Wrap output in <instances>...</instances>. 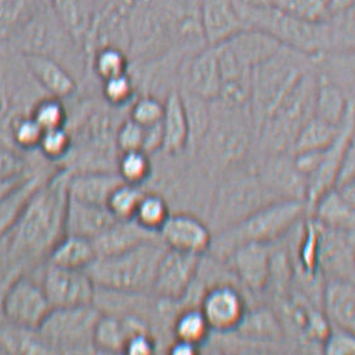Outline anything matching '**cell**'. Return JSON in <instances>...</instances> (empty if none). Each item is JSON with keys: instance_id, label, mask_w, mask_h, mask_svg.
<instances>
[{"instance_id": "cell-5", "label": "cell", "mask_w": 355, "mask_h": 355, "mask_svg": "<svg viewBox=\"0 0 355 355\" xmlns=\"http://www.w3.org/2000/svg\"><path fill=\"white\" fill-rule=\"evenodd\" d=\"M6 43L17 54L46 55L58 60L67 68L80 60L82 54H86L67 33L49 1L15 26Z\"/></svg>"}, {"instance_id": "cell-1", "label": "cell", "mask_w": 355, "mask_h": 355, "mask_svg": "<svg viewBox=\"0 0 355 355\" xmlns=\"http://www.w3.org/2000/svg\"><path fill=\"white\" fill-rule=\"evenodd\" d=\"M68 175L40 184L26 198L13 223L0 235V266L20 268L48 257L66 234Z\"/></svg>"}, {"instance_id": "cell-42", "label": "cell", "mask_w": 355, "mask_h": 355, "mask_svg": "<svg viewBox=\"0 0 355 355\" xmlns=\"http://www.w3.org/2000/svg\"><path fill=\"white\" fill-rule=\"evenodd\" d=\"M136 93V83L130 72L102 82V94L105 102L113 107L130 103Z\"/></svg>"}, {"instance_id": "cell-16", "label": "cell", "mask_w": 355, "mask_h": 355, "mask_svg": "<svg viewBox=\"0 0 355 355\" xmlns=\"http://www.w3.org/2000/svg\"><path fill=\"white\" fill-rule=\"evenodd\" d=\"M200 26L209 46H216L246 29L236 0H201Z\"/></svg>"}, {"instance_id": "cell-34", "label": "cell", "mask_w": 355, "mask_h": 355, "mask_svg": "<svg viewBox=\"0 0 355 355\" xmlns=\"http://www.w3.org/2000/svg\"><path fill=\"white\" fill-rule=\"evenodd\" d=\"M43 130L32 117L31 111L12 114L8 121V136L20 150L32 151L40 145Z\"/></svg>"}, {"instance_id": "cell-45", "label": "cell", "mask_w": 355, "mask_h": 355, "mask_svg": "<svg viewBox=\"0 0 355 355\" xmlns=\"http://www.w3.org/2000/svg\"><path fill=\"white\" fill-rule=\"evenodd\" d=\"M145 127L127 119L119 125L114 135V145L121 152L144 151Z\"/></svg>"}, {"instance_id": "cell-30", "label": "cell", "mask_w": 355, "mask_h": 355, "mask_svg": "<svg viewBox=\"0 0 355 355\" xmlns=\"http://www.w3.org/2000/svg\"><path fill=\"white\" fill-rule=\"evenodd\" d=\"M0 328V347L13 354H51L37 329H28L8 322Z\"/></svg>"}, {"instance_id": "cell-20", "label": "cell", "mask_w": 355, "mask_h": 355, "mask_svg": "<svg viewBox=\"0 0 355 355\" xmlns=\"http://www.w3.org/2000/svg\"><path fill=\"white\" fill-rule=\"evenodd\" d=\"M322 305L324 315L331 327L355 331L354 280L327 279Z\"/></svg>"}, {"instance_id": "cell-36", "label": "cell", "mask_w": 355, "mask_h": 355, "mask_svg": "<svg viewBox=\"0 0 355 355\" xmlns=\"http://www.w3.org/2000/svg\"><path fill=\"white\" fill-rule=\"evenodd\" d=\"M170 215V207L165 198L156 193H145L133 220L145 227L146 230L158 234Z\"/></svg>"}, {"instance_id": "cell-22", "label": "cell", "mask_w": 355, "mask_h": 355, "mask_svg": "<svg viewBox=\"0 0 355 355\" xmlns=\"http://www.w3.org/2000/svg\"><path fill=\"white\" fill-rule=\"evenodd\" d=\"M187 87L190 94L202 101L220 97L221 73L214 46L204 48L193 55L187 69Z\"/></svg>"}, {"instance_id": "cell-49", "label": "cell", "mask_w": 355, "mask_h": 355, "mask_svg": "<svg viewBox=\"0 0 355 355\" xmlns=\"http://www.w3.org/2000/svg\"><path fill=\"white\" fill-rule=\"evenodd\" d=\"M155 349L156 342L152 333H139L127 339L123 353L130 355H148L152 354Z\"/></svg>"}, {"instance_id": "cell-37", "label": "cell", "mask_w": 355, "mask_h": 355, "mask_svg": "<svg viewBox=\"0 0 355 355\" xmlns=\"http://www.w3.org/2000/svg\"><path fill=\"white\" fill-rule=\"evenodd\" d=\"M145 193L139 184L122 182L108 198L107 207L117 220H132Z\"/></svg>"}, {"instance_id": "cell-8", "label": "cell", "mask_w": 355, "mask_h": 355, "mask_svg": "<svg viewBox=\"0 0 355 355\" xmlns=\"http://www.w3.org/2000/svg\"><path fill=\"white\" fill-rule=\"evenodd\" d=\"M52 309L42 284L31 277H17L1 300L7 322L28 329H38Z\"/></svg>"}, {"instance_id": "cell-24", "label": "cell", "mask_w": 355, "mask_h": 355, "mask_svg": "<svg viewBox=\"0 0 355 355\" xmlns=\"http://www.w3.org/2000/svg\"><path fill=\"white\" fill-rule=\"evenodd\" d=\"M164 105L165 112L161 121L164 132L162 151L168 155H178L184 152L191 139L190 121L184 96L178 91H171Z\"/></svg>"}, {"instance_id": "cell-19", "label": "cell", "mask_w": 355, "mask_h": 355, "mask_svg": "<svg viewBox=\"0 0 355 355\" xmlns=\"http://www.w3.org/2000/svg\"><path fill=\"white\" fill-rule=\"evenodd\" d=\"M117 218L103 205L89 204L68 196L64 231L93 240L110 229Z\"/></svg>"}, {"instance_id": "cell-31", "label": "cell", "mask_w": 355, "mask_h": 355, "mask_svg": "<svg viewBox=\"0 0 355 355\" xmlns=\"http://www.w3.org/2000/svg\"><path fill=\"white\" fill-rule=\"evenodd\" d=\"M127 334L122 319L101 313L93 329V348L103 353H123Z\"/></svg>"}, {"instance_id": "cell-32", "label": "cell", "mask_w": 355, "mask_h": 355, "mask_svg": "<svg viewBox=\"0 0 355 355\" xmlns=\"http://www.w3.org/2000/svg\"><path fill=\"white\" fill-rule=\"evenodd\" d=\"M91 55L93 72L102 82L130 71V55L119 46H101Z\"/></svg>"}, {"instance_id": "cell-14", "label": "cell", "mask_w": 355, "mask_h": 355, "mask_svg": "<svg viewBox=\"0 0 355 355\" xmlns=\"http://www.w3.org/2000/svg\"><path fill=\"white\" fill-rule=\"evenodd\" d=\"M211 331L236 330L246 314L243 295L231 285H216L207 290L200 305Z\"/></svg>"}, {"instance_id": "cell-35", "label": "cell", "mask_w": 355, "mask_h": 355, "mask_svg": "<svg viewBox=\"0 0 355 355\" xmlns=\"http://www.w3.org/2000/svg\"><path fill=\"white\" fill-rule=\"evenodd\" d=\"M117 173L125 184H141L152 173L151 157L145 151L121 152L117 159Z\"/></svg>"}, {"instance_id": "cell-51", "label": "cell", "mask_w": 355, "mask_h": 355, "mask_svg": "<svg viewBox=\"0 0 355 355\" xmlns=\"http://www.w3.org/2000/svg\"><path fill=\"white\" fill-rule=\"evenodd\" d=\"M198 345L176 339L168 349V352L175 355H193L198 354Z\"/></svg>"}, {"instance_id": "cell-13", "label": "cell", "mask_w": 355, "mask_h": 355, "mask_svg": "<svg viewBox=\"0 0 355 355\" xmlns=\"http://www.w3.org/2000/svg\"><path fill=\"white\" fill-rule=\"evenodd\" d=\"M271 243L249 241L235 246L226 255L237 277L252 291H261L272 274Z\"/></svg>"}, {"instance_id": "cell-6", "label": "cell", "mask_w": 355, "mask_h": 355, "mask_svg": "<svg viewBox=\"0 0 355 355\" xmlns=\"http://www.w3.org/2000/svg\"><path fill=\"white\" fill-rule=\"evenodd\" d=\"M299 54L294 49L282 46L272 58L252 71L250 98L257 125H263L306 74L297 60Z\"/></svg>"}, {"instance_id": "cell-11", "label": "cell", "mask_w": 355, "mask_h": 355, "mask_svg": "<svg viewBox=\"0 0 355 355\" xmlns=\"http://www.w3.org/2000/svg\"><path fill=\"white\" fill-rule=\"evenodd\" d=\"M263 192L261 184L250 176L232 178L225 184L215 209V221L220 224L221 230L269 204L265 202Z\"/></svg>"}, {"instance_id": "cell-54", "label": "cell", "mask_w": 355, "mask_h": 355, "mask_svg": "<svg viewBox=\"0 0 355 355\" xmlns=\"http://www.w3.org/2000/svg\"><path fill=\"white\" fill-rule=\"evenodd\" d=\"M4 107H6V99H4V97H3V94L0 93V114H1V112H3Z\"/></svg>"}, {"instance_id": "cell-2", "label": "cell", "mask_w": 355, "mask_h": 355, "mask_svg": "<svg viewBox=\"0 0 355 355\" xmlns=\"http://www.w3.org/2000/svg\"><path fill=\"white\" fill-rule=\"evenodd\" d=\"M161 239L150 240L128 250L97 257L86 271L96 286L128 295L152 291L158 263L165 252Z\"/></svg>"}, {"instance_id": "cell-46", "label": "cell", "mask_w": 355, "mask_h": 355, "mask_svg": "<svg viewBox=\"0 0 355 355\" xmlns=\"http://www.w3.org/2000/svg\"><path fill=\"white\" fill-rule=\"evenodd\" d=\"M324 352L329 355H348L355 352L354 331L330 325L329 333L325 336Z\"/></svg>"}, {"instance_id": "cell-44", "label": "cell", "mask_w": 355, "mask_h": 355, "mask_svg": "<svg viewBox=\"0 0 355 355\" xmlns=\"http://www.w3.org/2000/svg\"><path fill=\"white\" fill-rule=\"evenodd\" d=\"M303 241L300 243V263L304 271L308 275H314L318 268V251H319V239H320V224L315 218L310 220L304 230Z\"/></svg>"}, {"instance_id": "cell-25", "label": "cell", "mask_w": 355, "mask_h": 355, "mask_svg": "<svg viewBox=\"0 0 355 355\" xmlns=\"http://www.w3.org/2000/svg\"><path fill=\"white\" fill-rule=\"evenodd\" d=\"M156 239H159L158 234L146 230L132 218L117 220L103 234L93 239L92 243L97 257H102L119 254Z\"/></svg>"}, {"instance_id": "cell-29", "label": "cell", "mask_w": 355, "mask_h": 355, "mask_svg": "<svg viewBox=\"0 0 355 355\" xmlns=\"http://www.w3.org/2000/svg\"><path fill=\"white\" fill-rule=\"evenodd\" d=\"M340 128L342 127H336L315 116H311L296 133L293 150L294 152L325 150L333 145Z\"/></svg>"}, {"instance_id": "cell-41", "label": "cell", "mask_w": 355, "mask_h": 355, "mask_svg": "<svg viewBox=\"0 0 355 355\" xmlns=\"http://www.w3.org/2000/svg\"><path fill=\"white\" fill-rule=\"evenodd\" d=\"M73 139L67 127L43 131L38 148L40 153L48 158L57 161L68 156L72 150Z\"/></svg>"}, {"instance_id": "cell-10", "label": "cell", "mask_w": 355, "mask_h": 355, "mask_svg": "<svg viewBox=\"0 0 355 355\" xmlns=\"http://www.w3.org/2000/svg\"><path fill=\"white\" fill-rule=\"evenodd\" d=\"M200 257L166 249L158 263L152 293L171 302L187 295L200 269Z\"/></svg>"}, {"instance_id": "cell-40", "label": "cell", "mask_w": 355, "mask_h": 355, "mask_svg": "<svg viewBox=\"0 0 355 355\" xmlns=\"http://www.w3.org/2000/svg\"><path fill=\"white\" fill-rule=\"evenodd\" d=\"M246 336L255 338H271L275 339L282 336V327L272 313L266 309H259L248 313L243 316V322L237 327Z\"/></svg>"}, {"instance_id": "cell-48", "label": "cell", "mask_w": 355, "mask_h": 355, "mask_svg": "<svg viewBox=\"0 0 355 355\" xmlns=\"http://www.w3.org/2000/svg\"><path fill=\"white\" fill-rule=\"evenodd\" d=\"M355 184V148L354 141L348 146L347 151L344 152L342 162L336 173L334 189H339L343 186Z\"/></svg>"}, {"instance_id": "cell-53", "label": "cell", "mask_w": 355, "mask_h": 355, "mask_svg": "<svg viewBox=\"0 0 355 355\" xmlns=\"http://www.w3.org/2000/svg\"><path fill=\"white\" fill-rule=\"evenodd\" d=\"M93 1L96 3V6H97L99 9H102V8L105 7V6H107L108 3L113 1V0H93Z\"/></svg>"}, {"instance_id": "cell-18", "label": "cell", "mask_w": 355, "mask_h": 355, "mask_svg": "<svg viewBox=\"0 0 355 355\" xmlns=\"http://www.w3.org/2000/svg\"><path fill=\"white\" fill-rule=\"evenodd\" d=\"M20 57L26 71L48 96L63 99L77 91L72 72L58 60L40 54H23Z\"/></svg>"}, {"instance_id": "cell-50", "label": "cell", "mask_w": 355, "mask_h": 355, "mask_svg": "<svg viewBox=\"0 0 355 355\" xmlns=\"http://www.w3.org/2000/svg\"><path fill=\"white\" fill-rule=\"evenodd\" d=\"M164 145V132L161 122L157 125L145 127V141H144V151L148 155L162 150Z\"/></svg>"}, {"instance_id": "cell-26", "label": "cell", "mask_w": 355, "mask_h": 355, "mask_svg": "<svg viewBox=\"0 0 355 355\" xmlns=\"http://www.w3.org/2000/svg\"><path fill=\"white\" fill-rule=\"evenodd\" d=\"M353 111L342 88L331 79L322 74L315 82L314 93V116L336 127H342Z\"/></svg>"}, {"instance_id": "cell-33", "label": "cell", "mask_w": 355, "mask_h": 355, "mask_svg": "<svg viewBox=\"0 0 355 355\" xmlns=\"http://www.w3.org/2000/svg\"><path fill=\"white\" fill-rule=\"evenodd\" d=\"M210 331V325L200 308L184 310L173 322V334L176 339L198 347L207 340Z\"/></svg>"}, {"instance_id": "cell-43", "label": "cell", "mask_w": 355, "mask_h": 355, "mask_svg": "<svg viewBox=\"0 0 355 355\" xmlns=\"http://www.w3.org/2000/svg\"><path fill=\"white\" fill-rule=\"evenodd\" d=\"M165 105L151 94H145L136 99L131 107L130 119L142 127L157 125L164 117Z\"/></svg>"}, {"instance_id": "cell-39", "label": "cell", "mask_w": 355, "mask_h": 355, "mask_svg": "<svg viewBox=\"0 0 355 355\" xmlns=\"http://www.w3.org/2000/svg\"><path fill=\"white\" fill-rule=\"evenodd\" d=\"M270 3L297 19L322 23L329 18L328 0H270Z\"/></svg>"}, {"instance_id": "cell-3", "label": "cell", "mask_w": 355, "mask_h": 355, "mask_svg": "<svg viewBox=\"0 0 355 355\" xmlns=\"http://www.w3.org/2000/svg\"><path fill=\"white\" fill-rule=\"evenodd\" d=\"M236 3L248 28L263 31L282 46L308 57L330 51L328 20L311 23L297 19L272 6L270 0H236Z\"/></svg>"}, {"instance_id": "cell-9", "label": "cell", "mask_w": 355, "mask_h": 355, "mask_svg": "<svg viewBox=\"0 0 355 355\" xmlns=\"http://www.w3.org/2000/svg\"><path fill=\"white\" fill-rule=\"evenodd\" d=\"M42 286L53 309L88 305L94 302L96 285L86 270L68 269L48 263Z\"/></svg>"}, {"instance_id": "cell-7", "label": "cell", "mask_w": 355, "mask_h": 355, "mask_svg": "<svg viewBox=\"0 0 355 355\" xmlns=\"http://www.w3.org/2000/svg\"><path fill=\"white\" fill-rule=\"evenodd\" d=\"M101 310L93 304L52 309L38 333L53 353H83L93 348V329Z\"/></svg>"}, {"instance_id": "cell-55", "label": "cell", "mask_w": 355, "mask_h": 355, "mask_svg": "<svg viewBox=\"0 0 355 355\" xmlns=\"http://www.w3.org/2000/svg\"><path fill=\"white\" fill-rule=\"evenodd\" d=\"M127 1H128V3L131 4V3H133V1H136V0H127Z\"/></svg>"}, {"instance_id": "cell-52", "label": "cell", "mask_w": 355, "mask_h": 355, "mask_svg": "<svg viewBox=\"0 0 355 355\" xmlns=\"http://www.w3.org/2000/svg\"><path fill=\"white\" fill-rule=\"evenodd\" d=\"M355 0H328L330 15L345 13L354 9Z\"/></svg>"}, {"instance_id": "cell-15", "label": "cell", "mask_w": 355, "mask_h": 355, "mask_svg": "<svg viewBox=\"0 0 355 355\" xmlns=\"http://www.w3.org/2000/svg\"><path fill=\"white\" fill-rule=\"evenodd\" d=\"M158 236L167 249L200 257L210 249L214 237L201 220L187 214H171L158 231Z\"/></svg>"}, {"instance_id": "cell-27", "label": "cell", "mask_w": 355, "mask_h": 355, "mask_svg": "<svg viewBox=\"0 0 355 355\" xmlns=\"http://www.w3.org/2000/svg\"><path fill=\"white\" fill-rule=\"evenodd\" d=\"M316 221L336 230L354 231L355 204L336 189L324 192L313 204Z\"/></svg>"}, {"instance_id": "cell-12", "label": "cell", "mask_w": 355, "mask_h": 355, "mask_svg": "<svg viewBox=\"0 0 355 355\" xmlns=\"http://www.w3.org/2000/svg\"><path fill=\"white\" fill-rule=\"evenodd\" d=\"M318 268L328 279L354 280V231L336 230L320 224Z\"/></svg>"}, {"instance_id": "cell-17", "label": "cell", "mask_w": 355, "mask_h": 355, "mask_svg": "<svg viewBox=\"0 0 355 355\" xmlns=\"http://www.w3.org/2000/svg\"><path fill=\"white\" fill-rule=\"evenodd\" d=\"M60 24L87 54L99 8L93 0H48Z\"/></svg>"}, {"instance_id": "cell-4", "label": "cell", "mask_w": 355, "mask_h": 355, "mask_svg": "<svg viewBox=\"0 0 355 355\" xmlns=\"http://www.w3.org/2000/svg\"><path fill=\"white\" fill-rule=\"evenodd\" d=\"M306 205L302 198H283L263 205L250 215L212 237L210 249L227 255L235 246L249 241L272 243L285 235L302 218Z\"/></svg>"}, {"instance_id": "cell-47", "label": "cell", "mask_w": 355, "mask_h": 355, "mask_svg": "<svg viewBox=\"0 0 355 355\" xmlns=\"http://www.w3.org/2000/svg\"><path fill=\"white\" fill-rule=\"evenodd\" d=\"M24 161L9 146L0 142V178H23Z\"/></svg>"}, {"instance_id": "cell-28", "label": "cell", "mask_w": 355, "mask_h": 355, "mask_svg": "<svg viewBox=\"0 0 355 355\" xmlns=\"http://www.w3.org/2000/svg\"><path fill=\"white\" fill-rule=\"evenodd\" d=\"M46 259L48 263L62 268L86 270L97 259V254L92 240L64 234L53 246Z\"/></svg>"}, {"instance_id": "cell-21", "label": "cell", "mask_w": 355, "mask_h": 355, "mask_svg": "<svg viewBox=\"0 0 355 355\" xmlns=\"http://www.w3.org/2000/svg\"><path fill=\"white\" fill-rule=\"evenodd\" d=\"M117 172L105 170L82 171L68 175L67 190L68 196L89 204L107 206V201L113 191L122 184Z\"/></svg>"}, {"instance_id": "cell-38", "label": "cell", "mask_w": 355, "mask_h": 355, "mask_svg": "<svg viewBox=\"0 0 355 355\" xmlns=\"http://www.w3.org/2000/svg\"><path fill=\"white\" fill-rule=\"evenodd\" d=\"M31 114L43 131L66 127L68 123V112L62 99L46 96L35 101L31 107Z\"/></svg>"}, {"instance_id": "cell-23", "label": "cell", "mask_w": 355, "mask_h": 355, "mask_svg": "<svg viewBox=\"0 0 355 355\" xmlns=\"http://www.w3.org/2000/svg\"><path fill=\"white\" fill-rule=\"evenodd\" d=\"M225 42L237 60L251 71L272 58L284 46L269 34L255 28H246Z\"/></svg>"}]
</instances>
